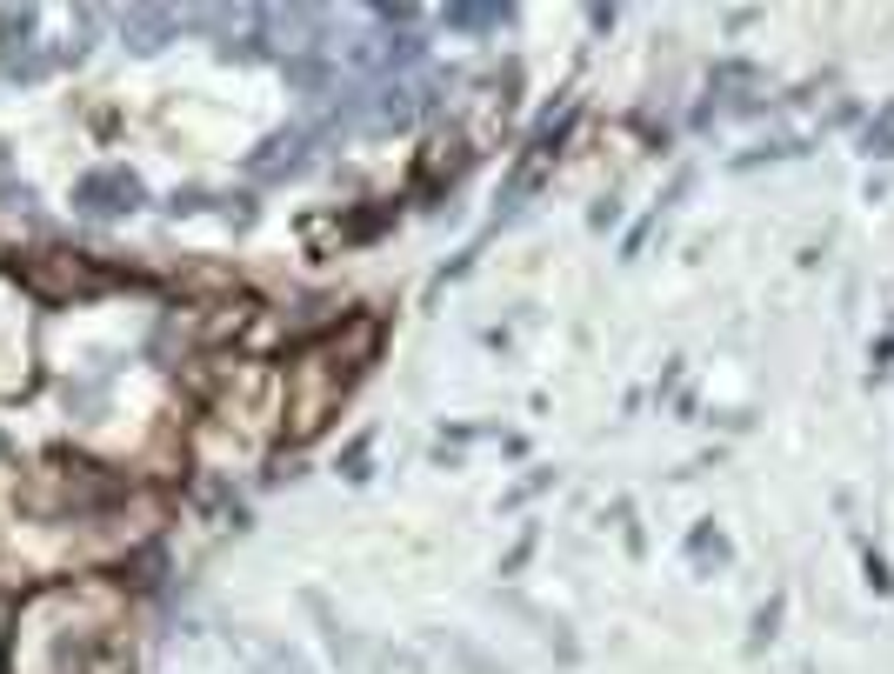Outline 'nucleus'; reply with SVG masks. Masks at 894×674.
<instances>
[{
    "instance_id": "nucleus-1",
    "label": "nucleus",
    "mask_w": 894,
    "mask_h": 674,
    "mask_svg": "<svg viewBox=\"0 0 894 674\" xmlns=\"http://www.w3.org/2000/svg\"><path fill=\"white\" fill-rule=\"evenodd\" d=\"M147 194H140V180L127 174V167H100V174H87L80 187H73V207L80 214H94V221H114V214H134Z\"/></svg>"
},
{
    "instance_id": "nucleus-2",
    "label": "nucleus",
    "mask_w": 894,
    "mask_h": 674,
    "mask_svg": "<svg viewBox=\"0 0 894 674\" xmlns=\"http://www.w3.org/2000/svg\"><path fill=\"white\" fill-rule=\"evenodd\" d=\"M174 27H180V13H167V7H127V13H120V33H127L134 53H154Z\"/></svg>"
},
{
    "instance_id": "nucleus-3",
    "label": "nucleus",
    "mask_w": 894,
    "mask_h": 674,
    "mask_svg": "<svg viewBox=\"0 0 894 674\" xmlns=\"http://www.w3.org/2000/svg\"><path fill=\"white\" fill-rule=\"evenodd\" d=\"M448 27H461V33H494V27H508V7H448Z\"/></svg>"
},
{
    "instance_id": "nucleus-4",
    "label": "nucleus",
    "mask_w": 894,
    "mask_h": 674,
    "mask_svg": "<svg viewBox=\"0 0 894 674\" xmlns=\"http://www.w3.org/2000/svg\"><path fill=\"white\" fill-rule=\"evenodd\" d=\"M448 655H454V668H461V674H514V668H501L481 642H461V635L448 642Z\"/></svg>"
},
{
    "instance_id": "nucleus-5",
    "label": "nucleus",
    "mask_w": 894,
    "mask_h": 674,
    "mask_svg": "<svg viewBox=\"0 0 894 674\" xmlns=\"http://www.w3.org/2000/svg\"><path fill=\"white\" fill-rule=\"evenodd\" d=\"M695 561H728V541L721 535H695Z\"/></svg>"
},
{
    "instance_id": "nucleus-6",
    "label": "nucleus",
    "mask_w": 894,
    "mask_h": 674,
    "mask_svg": "<svg viewBox=\"0 0 894 674\" xmlns=\"http://www.w3.org/2000/svg\"><path fill=\"white\" fill-rule=\"evenodd\" d=\"M0 167H7V140H0Z\"/></svg>"
}]
</instances>
